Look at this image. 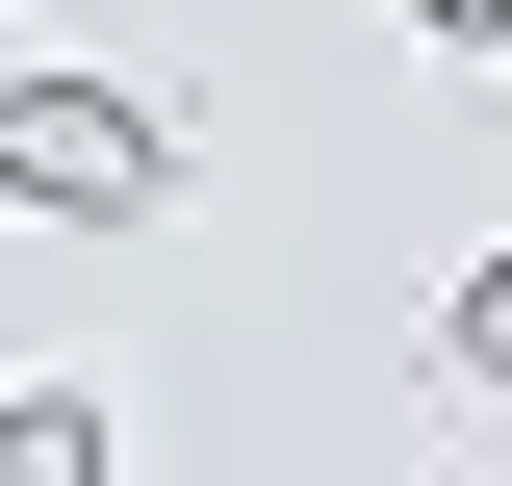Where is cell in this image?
<instances>
[{
	"label": "cell",
	"mask_w": 512,
	"mask_h": 486,
	"mask_svg": "<svg viewBox=\"0 0 512 486\" xmlns=\"http://www.w3.org/2000/svg\"><path fill=\"white\" fill-rule=\"evenodd\" d=\"M154 180H180V128L128 103V77H0V205H52V231H128Z\"/></svg>",
	"instance_id": "cell-1"
},
{
	"label": "cell",
	"mask_w": 512,
	"mask_h": 486,
	"mask_svg": "<svg viewBox=\"0 0 512 486\" xmlns=\"http://www.w3.org/2000/svg\"><path fill=\"white\" fill-rule=\"evenodd\" d=\"M0 486H103V410L77 384H0Z\"/></svg>",
	"instance_id": "cell-2"
},
{
	"label": "cell",
	"mask_w": 512,
	"mask_h": 486,
	"mask_svg": "<svg viewBox=\"0 0 512 486\" xmlns=\"http://www.w3.org/2000/svg\"><path fill=\"white\" fill-rule=\"evenodd\" d=\"M461 384H512V231L461 256Z\"/></svg>",
	"instance_id": "cell-3"
},
{
	"label": "cell",
	"mask_w": 512,
	"mask_h": 486,
	"mask_svg": "<svg viewBox=\"0 0 512 486\" xmlns=\"http://www.w3.org/2000/svg\"><path fill=\"white\" fill-rule=\"evenodd\" d=\"M410 26H436V52H512V0H410Z\"/></svg>",
	"instance_id": "cell-4"
}]
</instances>
